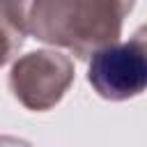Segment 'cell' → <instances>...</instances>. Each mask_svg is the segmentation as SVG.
Returning <instances> with one entry per match:
<instances>
[{
    "mask_svg": "<svg viewBox=\"0 0 147 147\" xmlns=\"http://www.w3.org/2000/svg\"><path fill=\"white\" fill-rule=\"evenodd\" d=\"M25 34V2H0V67L23 46Z\"/></svg>",
    "mask_w": 147,
    "mask_h": 147,
    "instance_id": "cell-4",
    "label": "cell"
},
{
    "mask_svg": "<svg viewBox=\"0 0 147 147\" xmlns=\"http://www.w3.org/2000/svg\"><path fill=\"white\" fill-rule=\"evenodd\" d=\"M131 9L133 2L117 0H37L25 5V30L76 57H90L117 41Z\"/></svg>",
    "mask_w": 147,
    "mask_h": 147,
    "instance_id": "cell-1",
    "label": "cell"
},
{
    "mask_svg": "<svg viewBox=\"0 0 147 147\" xmlns=\"http://www.w3.org/2000/svg\"><path fill=\"white\" fill-rule=\"evenodd\" d=\"M87 80L99 96L108 101H126L138 96L147 85L145 30L122 44H110L92 55Z\"/></svg>",
    "mask_w": 147,
    "mask_h": 147,
    "instance_id": "cell-2",
    "label": "cell"
},
{
    "mask_svg": "<svg viewBox=\"0 0 147 147\" xmlns=\"http://www.w3.org/2000/svg\"><path fill=\"white\" fill-rule=\"evenodd\" d=\"M0 147H30L25 140L11 138V136H0Z\"/></svg>",
    "mask_w": 147,
    "mask_h": 147,
    "instance_id": "cell-5",
    "label": "cell"
},
{
    "mask_svg": "<svg viewBox=\"0 0 147 147\" xmlns=\"http://www.w3.org/2000/svg\"><path fill=\"white\" fill-rule=\"evenodd\" d=\"M74 83V62L57 51H34L18 57L9 74L14 96L28 110L53 108Z\"/></svg>",
    "mask_w": 147,
    "mask_h": 147,
    "instance_id": "cell-3",
    "label": "cell"
}]
</instances>
